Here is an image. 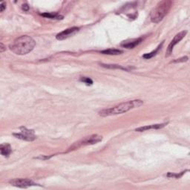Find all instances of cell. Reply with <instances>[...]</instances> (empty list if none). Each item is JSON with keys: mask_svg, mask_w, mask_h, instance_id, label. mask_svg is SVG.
I'll use <instances>...</instances> for the list:
<instances>
[{"mask_svg": "<svg viewBox=\"0 0 190 190\" xmlns=\"http://www.w3.org/2000/svg\"><path fill=\"white\" fill-rule=\"evenodd\" d=\"M100 65L104 68H111V69H122V70H127L125 68H123L121 65H109V64H100Z\"/></svg>", "mask_w": 190, "mask_h": 190, "instance_id": "cell-15", "label": "cell"}, {"mask_svg": "<svg viewBox=\"0 0 190 190\" xmlns=\"http://www.w3.org/2000/svg\"><path fill=\"white\" fill-rule=\"evenodd\" d=\"M36 45V42L32 37L23 35L18 37L10 45L12 52L17 55H25L32 51Z\"/></svg>", "mask_w": 190, "mask_h": 190, "instance_id": "cell-1", "label": "cell"}, {"mask_svg": "<svg viewBox=\"0 0 190 190\" xmlns=\"http://www.w3.org/2000/svg\"><path fill=\"white\" fill-rule=\"evenodd\" d=\"M102 140H103L102 136L98 135V134H93V135L88 136L86 137H85L84 139L75 143L74 145H72V146H71L70 148H69L68 151L77 149L80 148V147L85 146L93 145V144L100 142Z\"/></svg>", "mask_w": 190, "mask_h": 190, "instance_id": "cell-4", "label": "cell"}, {"mask_svg": "<svg viewBox=\"0 0 190 190\" xmlns=\"http://www.w3.org/2000/svg\"><path fill=\"white\" fill-rule=\"evenodd\" d=\"M80 81L83 82V83H86V84L88 85V86H91V85L93 84V81H92V80L89 77H81Z\"/></svg>", "mask_w": 190, "mask_h": 190, "instance_id": "cell-16", "label": "cell"}, {"mask_svg": "<svg viewBox=\"0 0 190 190\" xmlns=\"http://www.w3.org/2000/svg\"><path fill=\"white\" fill-rule=\"evenodd\" d=\"M101 53L103 54L107 55H119L122 54V51L119 49H106L104 51H102Z\"/></svg>", "mask_w": 190, "mask_h": 190, "instance_id": "cell-12", "label": "cell"}, {"mask_svg": "<svg viewBox=\"0 0 190 190\" xmlns=\"http://www.w3.org/2000/svg\"><path fill=\"white\" fill-rule=\"evenodd\" d=\"M41 15L42 17H45V18H49V19H54V20H62L63 17L61 15H59L57 14H51V13H45L42 14Z\"/></svg>", "mask_w": 190, "mask_h": 190, "instance_id": "cell-13", "label": "cell"}, {"mask_svg": "<svg viewBox=\"0 0 190 190\" xmlns=\"http://www.w3.org/2000/svg\"><path fill=\"white\" fill-rule=\"evenodd\" d=\"M5 49H6V48H5V46L4 45V44H3L2 42H1V43H0V52L1 53L4 52V51Z\"/></svg>", "mask_w": 190, "mask_h": 190, "instance_id": "cell-20", "label": "cell"}, {"mask_svg": "<svg viewBox=\"0 0 190 190\" xmlns=\"http://www.w3.org/2000/svg\"><path fill=\"white\" fill-rule=\"evenodd\" d=\"M172 2L169 0L161 1L157 5L156 7L153 9L150 14L151 21L154 23H158L165 17L168 14L172 7Z\"/></svg>", "mask_w": 190, "mask_h": 190, "instance_id": "cell-3", "label": "cell"}, {"mask_svg": "<svg viewBox=\"0 0 190 190\" xmlns=\"http://www.w3.org/2000/svg\"><path fill=\"white\" fill-rule=\"evenodd\" d=\"M142 38H138L135 39V40L124 41L123 42L121 43V46L123 47V48H128V49H131V48H134L136 46H137L142 42Z\"/></svg>", "mask_w": 190, "mask_h": 190, "instance_id": "cell-9", "label": "cell"}, {"mask_svg": "<svg viewBox=\"0 0 190 190\" xmlns=\"http://www.w3.org/2000/svg\"><path fill=\"white\" fill-rule=\"evenodd\" d=\"M51 157H47V156H40V157H37L36 158L37 159H42V160H45V159H49Z\"/></svg>", "mask_w": 190, "mask_h": 190, "instance_id": "cell-22", "label": "cell"}, {"mask_svg": "<svg viewBox=\"0 0 190 190\" xmlns=\"http://www.w3.org/2000/svg\"><path fill=\"white\" fill-rule=\"evenodd\" d=\"M188 59L189 58L187 57V56H183V57L181 58H179V59H175V60L173 61V62H186V61L188 60Z\"/></svg>", "mask_w": 190, "mask_h": 190, "instance_id": "cell-18", "label": "cell"}, {"mask_svg": "<svg viewBox=\"0 0 190 190\" xmlns=\"http://www.w3.org/2000/svg\"><path fill=\"white\" fill-rule=\"evenodd\" d=\"M6 8V2H2L0 5V11L3 12L5 9Z\"/></svg>", "mask_w": 190, "mask_h": 190, "instance_id": "cell-19", "label": "cell"}, {"mask_svg": "<svg viewBox=\"0 0 190 190\" xmlns=\"http://www.w3.org/2000/svg\"><path fill=\"white\" fill-rule=\"evenodd\" d=\"M20 130H21V132L14 133V136H15L17 138H19V139L26 141H33L36 139L34 130L27 129L26 127H21Z\"/></svg>", "mask_w": 190, "mask_h": 190, "instance_id": "cell-5", "label": "cell"}, {"mask_svg": "<svg viewBox=\"0 0 190 190\" xmlns=\"http://www.w3.org/2000/svg\"><path fill=\"white\" fill-rule=\"evenodd\" d=\"M10 183L12 186L19 188H28L30 187V186H37V183H34L33 180L26 178L14 179V180H11Z\"/></svg>", "mask_w": 190, "mask_h": 190, "instance_id": "cell-6", "label": "cell"}, {"mask_svg": "<svg viewBox=\"0 0 190 190\" xmlns=\"http://www.w3.org/2000/svg\"><path fill=\"white\" fill-rule=\"evenodd\" d=\"M143 104V102L140 100H134L131 101H127L125 103H122L113 107L101 110L99 112V115L101 117H109V116L117 115V114H123L130 110L135 109L141 106Z\"/></svg>", "mask_w": 190, "mask_h": 190, "instance_id": "cell-2", "label": "cell"}, {"mask_svg": "<svg viewBox=\"0 0 190 190\" xmlns=\"http://www.w3.org/2000/svg\"><path fill=\"white\" fill-rule=\"evenodd\" d=\"M163 42H162V43L161 44V45H159L158 46V48H156V49L155 50V51H152V52L151 53H148V54H144L143 56V57L144 58V59H150V58H152V57H153L154 56H155V55H156V54L158 52V51H159L160 49H161V47H162V45H163Z\"/></svg>", "mask_w": 190, "mask_h": 190, "instance_id": "cell-14", "label": "cell"}, {"mask_svg": "<svg viewBox=\"0 0 190 190\" xmlns=\"http://www.w3.org/2000/svg\"><path fill=\"white\" fill-rule=\"evenodd\" d=\"M167 125V123H161V124H152L150 125H145V126H141L139 128H136V131H148L150 129H161L164 126Z\"/></svg>", "mask_w": 190, "mask_h": 190, "instance_id": "cell-10", "label": "cell"}, {"mask_svg": "<svg viewBox=\"0 0 190 190\" xmlns=\"http://www.w3.org/2000/svg\"><path fill=\"white\" fill-rule=\"evenodd\" d=\"M0 150H1V154L5 157H8L11 153L12 149L11 147L9 144H2L0 146Z\"/></svg>", "mask_w": 190, "mask_h": 190, "instance_id": "cell-11", "label": "cell"}, {"mask_svg": "<svg viewBox=\"0 0 190 190\" xmlns=\"http://www.w3.org/2000/svg\"><path fill=\"white\" fill-rule=\"evenodd\" d=\"M186 33H187L186 31H181V32L178 33V34H177L175 36L174 39L171 41L169 46H168L167 50H166V56H169L171 54H172V51H173V48H174V47H175V45H177V44L178 43L180 40H182L183 38H184Z\"/></svg>", "mask_w": 190, "mask_h": 190, "instance_id": "cell-7", "label": "cell"}, {"mask_svg": "<svg viewBox=\"0 0 190 190\" xmlns=\"http://www.w3.org/2000/svg\"><path fill=\"white\" fill-rule=\"evenodd\" d=\"M185 173V172H182L180 174H172V173H168L167 174V177H175V178H180V177L182 176V175H183V174Z\"/></svg>", "mask_w": 190, "mask_h": 190, "instance_id": "cell-17", "label": "cell"}, {"mask_svg": "<svg viewBox=\"0 0 190 190\" xmlns=\"http://www.w3.org/2000/svg\"><path fill=\"white\" fill-rule=\"evenodd\" d=\"M80 31V28L77 27H72L70 28H67L65 31H62L59 34L56 35V38L58 40H64L65 39H68L69 37H72V36L75 35L78 31Z\"/></svg>", "mask_w": 190, "mask_h": 190, "instance_id": "cell-8", "label": "cell"}, {"mask_svg": "<svg viewBox=\"0 0 190 190\" xmlns=\"http://www.w3.org/2000/svg\"><path fill=\"white\" fill-rule=\"evenodd\" d=\"M23 10L25 11H28L29 10V6L27 4L23 5Z\"/></svg>", "mask_w": 190, "mask_h": 190, "instance_id": "cell-21", "label": "cell"}]
</instances>
